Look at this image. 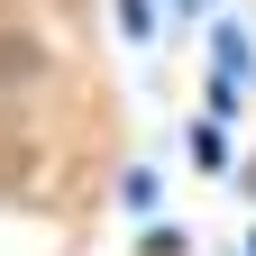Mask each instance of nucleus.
Segmentation results:
<instances>
[{"mask_svg": "<svg viewBox=\"0 0 256 256\" xmlns=\"http://www.w3.org/2000/svg\"><path fill=\"white\" fill-rule=\"evenodd\" d=\"M37 74H46L37 37H18V28H10V37H0V82H37Z\"/></svg>", "mask_w": 256, "mask_h": 256, "instance_id": "obj_1", "label": "nucleus"}]
</instances>
